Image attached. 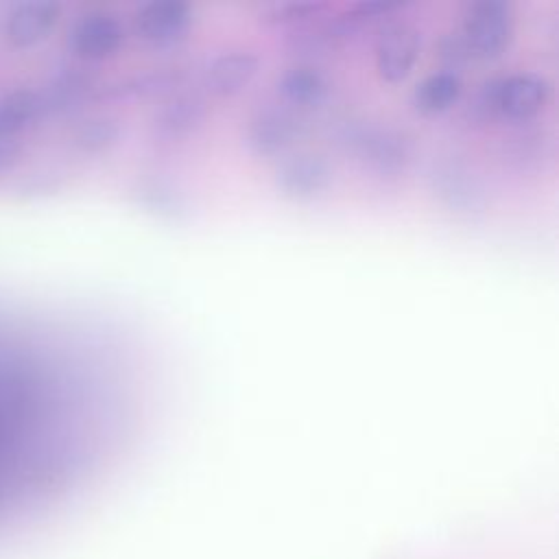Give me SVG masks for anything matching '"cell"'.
<instances>
[{
	"mask_svg": "<svg viewBox=\"0 0 559 559\" xmlns=\"http://www.w3.org/2000/svg\"><path fill=\"white\" fill-rule=\"evenodd\" d=\"M456 35L472 61H496L515 39V7L507 0L469 2Z\"/></svg>",
	"mask_w": 559,
	"mask_h": 559,
	"instance_id": "6da1fadb",
	"label": "cell"
},
{
	"mask_svg": "<svg viewBox=\"0 0 559 559\" xmlns=\"http://www.w3.org/2000/svg\"><path fill=\"white\" fill-rule=\"evenodd\" d=\"M552 98V85L535 72H513L489 81L480 92V107L509 122L535 118Z\"/></svg>",
	"mask_w": 559,
	"mask_h": 559,
	"instance_id": "7a4b0ae2",
	"label": "cell"
},
{
	"mask_svg": "<svg viewBox=\"0 0 559 559\" xmlns=\"http://www.w3.org/2000/svg\"><path fill=\"white\" fill-rule=\"evenodd\" d=\"M194 26V11L186 2L155 0L135 9L133 33L155 50H168L183 44Z\"/></svg>",
	"mask_w": 559,
	"mask_h": 559,
	"instance_id": "3957f363",
	"label": "cell"
},
{
	"mask_svg": "<svg viewBox=\"0 0 559 559\" xmlns=\"http://www.w3.org/2000/svg\"><path fill=\"white\" fill-rule=\"evenodd\" d=\"M421 55V37L415 26L393 22L382 28L373 48V68L380 81L389 85L404 83Z\"/></svg>",
	"mask_w": 559,
	"mask_h": 559,
	"instance_id": "277c9868",
	"label": "cell"
},
{
	"mask_svg": "<svg viewBox=\"0 0 559 559\" xmlns=\"http://www.w3.org/2000/svg\"><path fill=\"white\" fill-rule=\"evenodd\" d=\"M352 148L365 168L382 177L402 175L411 159L406 138L391 127H358L352 135Z\"/></svg>",
	"mask_w": 559,
	"mask_h": 559,
	"instance_id": "5b68a950",
	"label": "cell"
},
{
	"mask_svg": "<svg viewBox=\"0 0 559 559\" xmlns=\"http://www.w3.org/2000/svg\"><path fill=\"white\" fill-rule=\"evenodd\" d=\"M280 192L295 201H314L332 186V166L325 157L308 151L282 155L275 170Z\"/></svg>",
	"mask_w": 559,
	"mask_h": 559,
	"instance_id": "8992f818",
	"label": "cell"
},
{
	"mask_svg": "<svg viewBox=\"0 0 559 559\" xmlns=\"http://www.w3.org/2000/svg\"><path fill=\"white\" fill-rule=\"evenodd\" d=\"M299 116L284 103L260 105L247 124L249 146L260 155H284L299 135Z\"/></svg>",
	"mask_w": 559,
	"mask_h": 559,
	"instance_id": "52a82bcc",
	"label": "cell"
},
{
	"mask_svg": "<svg viewBox=\"0 0 559 559\" xmlns=\"http://www.w3.org/2000/svg\"><path fill=\"white\" fill-rule=\"evenodd\" d=\"M127 39L122 22L105 11L87 13L70 31V50L81 61H107L114 59Z\"/></svg>",
	"mask_w": 559,
	"mask_h": 559,
	"instance_id": "ba28073f",
	"label": "cell"
},
{
	"mask_svg": "<svg viewBox=\"0 0 559 559\" xmlns=\"http://www.w3.org/2000/svg\"><path fill=\"white\" fill-rule=\"evenodd\" d=\"M260 70V61L253 52L229 50L207 61L201 83L212 98H234L245 92Z\"/></svg>",
	"mask_w": 559,
	"mask_h": 559,
	"instance_id": "9c48e42d",
	"label": "cell"
},
{
	"mask_svg": "<svg viewBox=\"0 0 559 559\" xmlns=\"http://www.w3.org/2000/svg\"><path fill=\"white\" fill-rule=\"evenodd\" d=\"M280 103L293 111H308L323 105L330 94V81L325 72L312 63H295L277 76Z\"/></svg>",
	"mask_w": 559,
	"mask_h": 559,
	"instance_id": "30bf717a",
	"label": "cell"
},
{
	"mask_svg": "<svg viewBox=\"0 0 559 559\" xmlns=\"http://www.w3.org/2000/svg\"><path fill=\"white\" fill-rule=\"evenodd\" d=\"M59 4L55 2H22L17 4L7 22L4 37L15 48H31L48 39L59 22Z\"/></svg>",
	"mask_w": 559,
	"mask_h": 559,
	"instance_id": "8fae6325",
	"label": "cell"
},
{
	"mask_svg": "<svg viewBox=\"0 0 559 559\" xmlns=\"http://www.w3.org/2000/svg\"><path fill=\"white\" fill-rule=\"evenodd\" d=\"M205 116L207 107L199 94H177L157 109L153 129L159 138L175 142L194 133L203 124Z\"/></svg>",
	"mask_w": 559,
	"mask_h": 559,
	"instance_id": "7c38bea8",
	"label": "cell"
},
{
	"mask_svg": "<svg viewBox=\"0 0 559 559\" xmlns=\"http://www.w3.org/2000/svg\"><path fill=\"white\" fill-rule=\"evenodd\" d=\"M461 94H463L461 74L443 68L424 76L415 85L411 94V103L421 114H443L459 103Z\"/></svg>",
	"mask_w": 559,
	"mask_h": 559,
	"instance_id": "4fadbf2b",
	"label": "cell"
},
{
	"mask_svg": "<svg viewBox=\"0 0 559 559\" xmlns=\"http://www.w3.org/2000/svg\"><path fill=\"white\" fill-rule=\"evenodd\" d=\"M39 96L31 90H15L0 98V138L13 140L33 124L39 114Z\"/></svg>",
	"mask_w": 559,
	"mask_h": 559,
	"instance_id": "5bb4252c",
	"label": "cell"
},
{
	"mask_svg": "<svg viewBox=\"0 0 559 559\" xmlns=\"http://www.w3.org/2000/svg\"><path fill=\"white\" fill-rule=\"evenodd\" d=\"M76 144L87 151V153H103L107 148H111L118 138H120V127L116 120L107 118V116H96L85 120L79 129H76Z\"/></svg>",
	"mask_w": 559,
	"mask_h": 559,
	"instance_id": "9a60e30c",
	"label": "cell"
},
{
	"mask_svg": "<svg viewBox=\"0 0 559 559\" xmlns=\"http://www.w3.org/2000/svg\"><path fill=\"white\" fill-rule=\"evenodd\" d=\"M17 153H20V148H17V144L13 140L0 138V170H4L11 164H15Z\"/></svg>",
	"mask_w": 559,
	"mask_h": 559,
	"instance_id": "2e32d148",
	"label": "cell"
}]
</instances>
